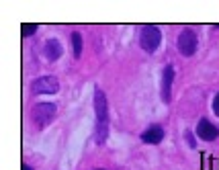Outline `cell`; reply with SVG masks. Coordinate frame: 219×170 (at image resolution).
<instances>
[{"mask_svg":"<svg viewBox=\"0 0 219 170\" xmlns=\"http://www.w3.org/2000/svg\"><path fill=\"white\" fill-rule=\"evenodd\" d=\"M94 144L105 146L109 137V105L107 94L102 92L98 86H94Z\"/></svg>","mask_w":219,"mask_h":170,"instance_id":"obj_1","label":"cell"},{"mask_svg":"<svg viewBox=\"0 0 219 170\" xmlns=\"http://www.w3.org/2000/svg\"><path fill=\"white\" fill-rule=\"evenodd\" d=\"M58 115V105L55 102H37L31 111V121L37 129H43L55 119Z\"/></svg>","mask_w":219,"mask_h":170,"instance_id":"obj_2","label":"cell"},{"mask_svg":"<svg viewBox=\"0 0 219 170\" xmlns=\"http://www.w3.org/2000/svg\"><path fill=\"white\" fill-rule=\"evenodd\" d=\"M162 43V31L156 25H146L139 33V45L146 54H154Z\"/></svg>","mask_w":219,"mask_h":170,"instance_id":"obj_3","label":"cell"},{"mask_svg":"<svg viewBox=\"0 0 219 170\" xmlns=\"http://www.w3.org/2000/svg\"><path fill=\"white\" fill-rule=\"evenodd\" d=\"M176 47H178V51L184 55V58L195 55L197 47H199V35H197V31L195 29L180 31V35L176 37Z\"/></svg>","mask_w":219,"mask_h":170,"instance_id":"obj_4","label":"cell"},{"mask_svg":"<svg viewBox=\"0 0 219 170\" xmlns=\"http://www.w3.org/2000/svg\"><path fill=\"white\" fill-rule=\"evenodd\" d=\"M59 90V82L55 76H39L31 82V92L33 94H55Z\"/></svg>","mask_w":219,"mask_h":170,"instance_id":"obj_5","label":"cell"},{"mask_svg":"<svg viewBox=\"0 0 219 170\" xmlns=\"http://www.w3.org/2000/svg\"><path fill=\"white\" fill-rule=\"evenodd\" d=\"M172 80H174V68L168 64L162 72V84H160V97L166 105L172 101Z\"/></svg>","mask_w":219,"mask_h":170,"instance_id":"obj_6","label":"cell"},{"mask_svg":"<svg viewBox=\"0 0 219 170\" xmlns=\"http://www.w3.org/2000/svg\"><path fill=\"white\" fill-rule=\"evenodd\" d=\"M197 135H199L203 141H215L219 137V127L213 125L209 119L203 117V119L197 123Z\"/></svg>","mask_w":219,"mask_h":170,"instance_id":"obj_7","label":"cell"},{"mask_svg":"<svg viewBox=\"0 0 219 170\" xmlns=\"http://www.w3.org/2000/svg\"><path fill=\"white\" fill-rule=\"evenodd\" d=\"M166 131H164V127L162 125H150L146 129V131L139 135V139L143 141V144H151V146H156V144H160L162 139H164Z\"/></svg>","mask_w":219,"mask_h":170,"instance_id":"obj_8","label":"cell"},{"mask_svg":"<svg viewBox=\"0 0 219 170\" xmlns=\"http://www.w3.org/2000/svg\"><path fill=\"white\" fill-rule=\"evenodd\" d=\"M43 55L49 59V62H58L59 58L63 55V47L58 39H47L43 43Z\"/></svg>","mask_w":219,"mask_h":170,"instance_id":"obj_9","label":"cell"},{"mask_svg":"<svg viewBox=\"0 0 219 170\" xmlns=\"http://www.w3.org/2000/svg\"><path fill=\"white\" fill-rule=\"evenodd\" d=\"M72 47H74V58L78 59L82 55V35L78 31H74L72 33Z\"/></svg>","mask_w":219,"mask_h":170,"instance_id":"obj_10","label":"cell"},{"mask_svg":"<svg viewBox=\"0 0 219 170\" xmlns=\"http://www.w3.org/2000/svg\"><path fill=\"white\" fill-rule=\"evenodd\" d=\"M184 139H186V144H189V148H190V150H197V139H195V133L190 131V129H186V131H184Z\"/></svg>","mask_w":219,"mask_h":170,"instance_id":"obj_11","label":"cell"},{"mask_svg":"<svg viewBox=\"0 0 219 170\" xmlns=\"http://www.w3.org/2000/svg\"><path fill=\"white\" fill-rule=\"evenodd\" d=\"M37 33V25H31V23H25L23 25V37H29V35Z\"/></svg>","mask_w":219,"mask_h":170,"instance_id":"obj_12","label":"cell"},{"mask_svg":"<svg viewBox=\"0 0 219 170\" xmlns=\"http://www.w3.org/2000/svg\"><path fill=\"white\" fill-rule=\"evenodd\" d=\"M213 113L219 117V92L215 94V98H213Z\"/></svg>","mask_w":219,"mask_h":170,"instance_id":"obj_13","label":"cell"},{"mask_svg":"<svg viewBox=\"0 0 219 170\" xmlns=\"http://www.w3.org/2000/svg\"><path fill=\"white\" fill-rule=\"evenodd\" d=\"M23 170H33V166H29V164H23Z\"/></svg>","mask_w":219,"mask_h":170,"instance_id":"obj_14","label":"cell"},{"mask_svg":"<svg viewBox=\"0 0 219 170\" xmlns=\"http://www.w3.org/2000/svg\"><path fill=\"white\" fill-rule=\"evenodd\" d=\"M94 170H105V168H94Z\"/></svg>","mask_w":219,"mask_h":170,"instance_id":"obj_15","label":"cell"}]
</instances>
